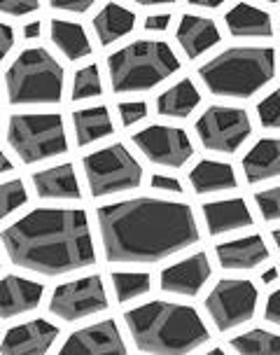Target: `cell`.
Listing matches in <instances>:
<instances>
[{
    "instance_id": "cb8c5ba5",
    "label": "cell",
    "mask_w": 280,
    "mask_h": 355,
    "mask_svg": "<svg viewBox=\"0 0 280 355\" xmlns=\"http://www.w3.org/2000/svg\"><path fill=\"white\" fill-rule=\"evenodd\" d=\"M136 12L124 8L119 3H107L103 10L94 17V31L100 42V47H110L112 42H119L122 37L133 33L136 28Z\"/></svg>"
},
{
    "instance_id": "d4e9b609",
    "label": "cell",
    "mask_w": 280,
    "mask_h": 355,
    "mask_svg": "<svg viewBox=\"0 0 280 355\" xmlns=\"http://www.w3.org/2000/svg\"><path fill=\"white\" fill-rule=\"evenodd\" d=\"M201 105V92L189 78L175 82L157 98V115L168 119H187Z\"/></svg>"
},
{
    "instance_id": "7bdbcfd3",
    "label": "cell",
    "mask_w": 280,
    "mask_h": 355,
    "mask_svg": "<svg viewBox=\"0 0 280 355\" xmlns=\"http://www.w3.org/2000/svg\"><path fill=\"white\" fill-rule=\"evenodd\" d=\"M280 278V271H278V266H271V269H266L264 274H262V278H259V281H262V285H273Z\"/></svg>"
},
{
    "instance_id": "9c48e42d",
    "label": "cell",
    "mask_w": 280,
    "mask_h": 355,
    "mask_svg": "<svg viewBox=\"0 0 280 355\" xmlns=\"http://www.w3.org/2000/svg\"><path fill=\"white\" fill-rule=\"evenodd\" d=\"M206 311L213 320V325L225 332L247 325L259 304V290L257 285L247 278H222L206 297Z\"/></svg>"
},
{
    "instance_id": "bcb514c9",
    "label": "cell",
    "mask_w": 280,
    "mask_h": 355,
    "mask_svg": "<svg viewBox=\"0 0 280 355\" xmlns=\"http://www.w3.org/2000/svg\"><path fill=\"white\" fill-rule=\"evenodd\" d=\"M271 239H273V243H276V248L280 250V230H273L271 232Z\"/></svg>"
},
{
    "instance_id": "7c38bea8",
    "label": "cell",
    "mask_w": 280,
    "mask_h": 355,
    "mask_svg": "<svg viewBox=\"0 0 280 355\" xmlns=\"http://www.w3.org/2000/svg\"><path fill=\"white\" fill-rule=\"evenodd\" d=\"M133 145L148 162L164 168H180L194 157V145L180 126L150 124L133 136Z\"/></svg>"
},
{
    "instance_id": "f6af8a7d",
    "label": "cell",
    "mask_w": 280,
    "mask_h": 355,
    "mask_svg": "<svg viewBox=\"0 0 280 355\" xmlns=\"http://www.w3.org/2000/svg\"><path fill=\"white\" fill-rule=\"evenodd\" d=\"M10 171H15V164H12L8 157L3 155V152H0V175L3 173H10Z\"/></svg>"
},
{
    "instance_id": "ac0fdd59",
    "label": "cell",
    "mask_w": 280,
    "mask_h": 355,
    "mask_svg": "<svg viewBox=\"0 0 280 355\" xmlns=\"http://www.w3.org/2000/svg\"><path fill=\"white\" fill-rule=\"evenodd\" d=\"M203 220H206L210 236H222L238 230H247L254 225V215L245 199H220L208 201L201 206Z\"/></svg>"
},
{
    "instance_id": "e0dca14e",
    "label": "cell",
    "mask_w": 280,
    "mask_h": 355,
    "mask_svg": "<svg viewBox=\"0 0 280 355\" xmlns=\"http://www.w3.org/2000/svg\"><path fill=\"white\" fill-rule=\"evenodd\" d=\"M215 255L222 269L227 271H252L264 262H269L271 250L259 234L243 239H231L215 245Z\"/></svg>"
},
{
    "instance_id": "7402d4cb",
    "label": "cell",
    "mask_w": 280,
    "mask_h": 355,
    "mask_svg": "<svg viewBox=\"0 0 280 355\" xmlns=\"http://www.w3.org/2000/svg\"><path fill=\"white\" fill-rule=\"evenodd\" d=\"M189 185L196 194H220L238 187V178L231 164L218 159H201L189 171Z\"/></svg>"
},
{
    "instance_id": "6da1fadb",
    "label": "cell",
    "mask_w": 280,
    "mask_h": 355,
    "mask_svg": "<svg viewBox=\"0 0 280 355\" xmlns=\"http://www.w3.org/2000/svg\"><path fill=\"white\" fill-rule=\"evenodd\" d=\"M105 259L119 266H152L199 243L196 215L182 201L138 196L98 208Z\"/></svg>"
},
{
    "instance_id": "ee69618b",
    "label": "cell",
    "mask_w": 280,
    "mask_h": 355,
    "mask_svg": "<svg viewBox=\"0 0 280 355\" xmlns=\"http://www.w3.org/2000/svg\"><path fill=\"white\" fill-rule=\"evenodd\" d=\"M136 5H143V8H161V5H173L177 0H133Z\"/></svg>"
},
{
    "instance_id": "2e32d148",
    "label": "cell",
    "mask_w": 280,
    "mask_h": 355,
    "mask_svg": "<svg viewBox=\"0 0 280 355\" xmlns=\"http://www.w3.org/2000/svg\"><path fill=\"white\" fill-rule=\"evenodd\" d=\"M44 285L24 276H5L0 281V320L30 313L42 304Z\"/></svg>"
},
{
    "instance_id": "1f68e13d",
    "label": "cell",
    "mask_w": 280,
    "mask_h": 355,
    "mask_svg": "<svg viewBox=\"0 0 280 355\" xmlns=\"http://www.w3.org/2000/svg\"><path fill=\"white\" fill-rule=\"evenodd\" d=\"M257 119L266 131H280V87L257 103Z\"/></svg>"
},
{
    "instance_id": "4dcf8cb0",
    "label": "cell",
    "mask_w": 280,
    "mask_h": 355,
    "mask_svg": "<svg viewBox=\"0 0 280 355\" xmlns=\"http://www.w3.org/2000/svg\"><path fill=\"white\" fill-rule=\"evenodd\" d=\"M28 204V192L21 180L0 182V220H5L19 208Z\"/></svg>"
},
{
    "instance_id": "8992f818",
    "label": "cell",
    "mask_w": 280,
    "mask_h": 355,
    "mask_svg": "<svg viewBox=\"0 0 280 355\" xmlns=\"http://www.w3.org/2000/svg\"><path fill=\"white\" fill-rule=\"evenodd\" d=\"M66 71L44 47H28L5 73L10 105H54L63 101Z\"/></svg>"
},
{
    "instance_id": "484cf974",
    "label": "cell",
    "mask_w": 280,
    "mask_h": 355,
    "mask_svg": "<svg viewBox=\"0 0 280 355\" xmlns=\"http://www.w3.org/2000/svg\"><path fill=\"white\" fill-rule=\"evenodd\" d=\"M49 37H52L56 49H59L68 61H82V59H87V56H91L94 52L85 26L78 21L52 19V24H49Z\"/></svg>"
},
{
    "instance_id": "8fae6325",
    "label": "cell",
    "mask_w": 280,
    "mask_h": 355,
    "mask_svg": "<svg viewBox=\"0 0 280 355\" xmlns=\"http://www.w3.org/2000/svg\"><path fill=\"white\" fill-rule=\"evenodd\" d=\"M107 309L105 283L98 274L82 276L78 281L63 283L54 288L49 300V313L63 322H78Z\"/></svg>"
},
{
    "instance_id": "5b68a950",
    "label": "cell",
    "mask_w": 280,
    "mask_h": 355,
    "mask_svg": "<svg viewBox=\"0 0 280 355\" xmlns=\"http://www.w3.org/2000/svg\"><path fill=\"white\" fill-rule=\"evenodd\" d=\"M180 71L173 47L161 40H136L107 56V75L114 94H143Z\"/></svg>"
},
{
    "instance_id": "83f0119b",
    "label": "cell",
    "mask_w": 280,
    "mask_h": 355,
    "mask_svg": "<svg viewBox=\"0 0 280 355\" xmlns=\"http://www.w3.org/2000/svg\"><path fill=\"white\" fill-rule=\"evenodd\" d=\"M229 346L243 355H280V334L254 327L231 337Z\"/></svg>"
},
{
    "instance_id": "74e56055",
    "label": "cell",
    "mask_w": 280,
    "mask_h": 355,
    "mask_svg": "<svg viewBox=\"0 0 280 355\" xmlns=\"http://www.w3.org/2000/svg\"><path fill=\"white\" fill-rule=\"evenodd\" d=\"M150 185H152V189H157V192H168V194L184 192L180 180H177V178H168V175H152Z\"/></svg>"
},
{
    "instance_id": "d6a6232c",
    "label": "cell",
    "mask_w": 280,
    "mask_h": 355,
    "mask_svg": "<svg viewBox=\"0 0 280 355\" xmlns=\"http://www.w3.org/2000/svg\"><path fill=\"white\" fill-rule=\"evenodd\" d=\"M254 204L266 222H280V185L254 192Z\"/></svg>"
},
{
    "instance_id": "d6986e66",
    "label": "cell",
    "mask_w": 280,
    "mask_h": 355,
    "mask_svg": "<svg viewBox=\"0 0 280 355\" xmlns=\"http://www.w3.org/2000/svg\"><path fill=\"white\" fill-rule=\"evenodd\" d=\"M175 40L187 54V59H199L206 52L220 44L222 33L215 24V19L201 17V15H182L180 24L175 28Z\"/></svg>"
},
{
    "instance_id": "ab89813d",
    "label": "cell",
    "mask_w": 280,
    "mask_h": 355,
    "mask_svg": "<svg viewBox=\"0 0 280 355\" xmlns=\"http://www.w3.org/2000/svg\"><path fill=\"white\" fill-rule=\"evenodd\" d=\"M145 31H157V33H161V31H166L170 26V15L166 12H159V15H150L145 19Z\"/></svg>"
},
{
    "instance_id": "f1b7e54d",
    "label": "cell",
    "mask_w": 280,
    "mask_h": 355,
    "mask_svg": "<svg viewBox=\"0 0 280 355\" xmlns=\"http://www.w3.org/2000/svg\"><path fill=\"white\" fill-rule=\"evenodd\" d=\"M110 281L119 304H129L152 293V276L143 271H114Z\"/></svg>"
},
{
    "instance_id": "4316f807",
    "label": "cell",
    "mask_w": 280,
    "mask_h": 355,
    "mask_svg": "<svg viewBox=\"0 0 280 355\" xmlns=\"http://www.w3.org/2000/svg\"><path fill=\"white\" fill-rule=\"evenodd\" d=\"M73 129H75V138H78V145L80 148H87V145H94L107 136H112L114 122L105 105L82 107V110L73 112Z\"/></svg>"
},
{
    "instance_id": "8d00e7d4",
    "label": "cell",
    "mask_w": 280,
    "mask_h": 355,
    "mask_svg": "<svg viewBox=\"0 0 280 355\" xmlns=\"http://www.w3.org/2000/svg\"><path fill=\"white\" fill-rule=\"evenodd\" d=\"M264 320L273 327H280V288H276L266 300L264 306Z\"/></svg>"
},
{
    "instance_id": "d590c367",
    "label": "cell",
    "mask_w": 280,
    "mask_h": 355,
    "mask_svg": "<svg viewBox=\"0 0 280 355\" xmlns=\"http://www.w3.org/2000/svg\"><path fill=\"white\" fill-rule=\"evenodd\" d=\"M98 0H49L52 10L70 12V15H85L87 10H91Z\"/></svg>"
},
{
    "instance_id": "7a4b0ae2",
    "label": "cell",
    "mask_w": 280,
    "mask_h": 355,
    "mask_svg": "<svg viewBox=\"0 0 280 355\" xmlns=\"http://www.w3.org/2000/svg\"><path fill=\"white\" fill-rule=\"evenodd\" d=\"M10 262L40 276H66L96 264L91 227L82 208H37L0 234Z\"/></svg>"
},
{
    "instance_id": "603a6c76",
    "label": "cell",
    "mask_w": 280,
    "mask_h": 355,
    "mask_svg": "<svg viewBox=\"0 0 280 355\" xmlns=\"http://www.w3.org/2000/svg\"><path fill=\"white\" fill-rule=\"evenodd\" d=\"M234 37H273V19L266 10L250 3H236L225 17Z\"/></svg>"
},
{
    "instance_id": "52a82bcc",
    "label": "cell",
    "mask_w": 280,
    "mask_h": 355,
    "mask_svg": "<svg viewBox=\"0 0 280 355\" xmlns=\"http://www.w3.org/2000/svg\"><path fill=\"white\" fill-rule=\"evenodd\" d=\"M8 143L24 164L47 162L68 152V133L59 112L12 115L8 122Z\"/></svg>"
},
{
    "instance_id": "44dd1931",
    "label": "cell",
    "mask_w": 280,
    "mask_h": 355,
    "mask_svg": "<svg viewBox=\"0 0 280 355\" xmlns=\"http://www.w3.org/2000/svg\"><path fill=\"white\" fill-rule=\"evenodd\" d=\"M243 173L250 185L280 178V138H259L243 157Z\"/></svg>"
},
{
    "instance_id": "836d02e7",
    "label": "cell",
    "mask_w": 280,
    "mask_h": 355,
    "mask_svg": "<svg viewBox=\"0 0 280 355\" xmlns=\"http://www.w3.org/2000/svg\"><path fill=\"white\" fill-rule=\"evenodd\" d=\"M117 110H119V119H122V126H126V129H131V126H136L138 122H143L148 117V103H143V101L119 103Z\"/></svg>"
},
{
    "instance_id": "9a60e30c",
    "label": "cell",
    "mask_w": 280,
    "mask_h": 355,
    "mask_svg": "<svg viewBox=\"0 0 280 355\" xmlns=\"http://www.w3.org/2000/svg\"><path fill=\"white\" fill-rule=\"evenodd\" d=\"M61 329L49 320H30L24 325L10 327L0 344L5 355H44L59 339Z\"/></svg>"
},
{
    "instance_id": "ba28073f",
    "label": "cell",
    "mask_w": 280,
    "mask_h": 355,
    "mask_svg": "<svg viewBox=\"0 0 280 355\" xmlns=\"http://www.w3.org/2000/svg\"><path fill=\"white\" fill-rule=\"evenodd\" d=\"M82 168L87 175L89 192L96 199L131 192L143 182V166L122 143L105 145L87 155L82 159Z\"/></svg>"
},
{
    "instance_id": "5bb4252c",
    "label": "cell",
    "mask_w": 280,
    "mask_h": 355,
    "mask_svg": "<svg viewBox=\"0 0 280 355\" xmlns=\"http://www.w3.org/2000/svg\"><path fill=\"white\" fill-rule=\"evenodd\" d=\"M112 355L126 353L124 337L114 320H103L96 325L82 327L73 332L61 346V355Z\"/></svg>"
},
{
    "instance_id": "ffe728a7",
    "label": "cell",
    "mask_w": 280,
    "mask_h": 355,
    "mask_svg": "<svg viewBox=\"0 0 280 355\" xmlns=\"http://www.w3.org/2000/svg\"><path fill=\"white\" fill-rule=\"evenodd\" d=\"M35 194L47 201H80L82 187L75 175L73 164H59V166L42 168L30 175Z\"/></svg>"
},
{
    "instance_id": "4fadbf2b",
    "label": "cell",
    "mask_w": 280,
    "mask_h": 355,
    "mask_svg": "<svg viewBox=\"0 0 280 355\" xmlns=\"http://www.w3.org/2000/svg\"><path fill=\"white\" fill-rule=\"evenodd\" d=\"M210 276H213V266H210L208 255L206 252H194V255L161 269V274H159V288L166 295L196 297L206 288Z\"/></svg>"
},
{
    "instance_id": "7dc6e473",
    "label": "cell",
    "mask_w": 280,
    "mask_h": 355,
    "mask_svg": "<svg viewBox=\"0 0 280 355\" xmlns=\"http://www.w3.org/2000/svg\"><path fill=\"white\" fill-rule=\"evenodd\" d=\"M264 3H271V5H276V3H280V0H264Z\"/></svg>"
},
{
    "instance_id": "60d3db41",
    "label": "cell",
    "mask_w": 280,
    "mask_h": 355,
    "mask_svg": "<svg viewBox=\"0 0 280 355\" xmlns=\"http://www.w3.org/2000/svg\"><path fill=\"white\" fill-rule=\"evenodd\" d=\"M187 3L194 5V8H201V10H218L225 3H229V0H187Z\"/></svg>"
},
{
    "instance_id": "f35d334b",
    "label": "cell",
    "mask_w": 280,
    "mask_h": 355,
    "mask_svg": "<svg viewBox=\"0 0 280 355\" xmlns=\"http://www.w3.org/2000/svg\"><path fill=\"white\" fill-rule=\"evenodd\" d=\"M12 47H15V31L8 24L0 21V63L5 61V56L10 54Z\"/></svg>"
},
{
    "instance_id": "b9f144b4",
    "label": "cell",
    "mask_w": 280,
    "mask_h": 355,
    "mask_svg": "<svg viewBox=\"0 0 280 355\" xmlns=\"http://www.w3.org/2000/svg\"><path fill=\"white\" fill-rule=\"evenodd\" d=\"M40 21H33V24H28L26 28H24V40H35V37H40Z\"/></svg>"
},
{
    "instance_id": "f546056e",
    "label": "cell",
    "mask_w": 280,
    "mask_h": 355,
    "mask_svg": "<svg viewBox=\"0 0 280 355\" xmlns=\"http://www.w3.org/2000/svg\"><path fill=\"white\" fill-rule=\"evenodd\" d=\"M70 96H73V101H87V98L103 96V80H100V71H98L96 63H89V66L80 68V71L75 73Z\"/></svg>"
},
{
    "instance_id": "277c9868",
    "label": "cell",
    "mask_w": 280,
    "mask_h": 355,
    "mask_svg": "<svg viewBox=\"0 0 280 355\" xmlns=\"http://www.w3.org/2000/svg\"><path fill=\"white\" fill-rule=\"evenodd\" d=\"M273 47H229L199 68V78L218 98L247 101L276 78Z\"/></svg>"
},
{
    "instance_id": "30bf717a",
    "label": "cell",
    "mask_w": 280,
    "mask_h": 355,
    "mask_svg": "<svg viewBox=\"0 0 280 355\" xmlns=\"http://www.w3.org/2000/svg\"><path fill=\"white\" fill-rule=\"evenodd\" d=\"M194 131L199 143L218 155H236L252 136V119L236 105H210L196 119Z\"/></svg>"
},
{
    "instance_id": "3957f363",
    "label": "cell",
    "mask_w": 280,
    "mask_h": 355,
    "mask_svg": "<svg viewBox=\"0 0 280 355\" xmlns=\"http://www.w3.org/2000/svg\"><path fill=\"white\" fill-rule=\"evenodd\" d=\"M124 325L143 353L182 355L196 351L210 339L206 322L194 306L161 300L126 311Z\"/></svg>"
},
{
    "instance_id": "e575fe53",
    "label": "cell",
    "mask_w": 280,
    "mask_h": 355,
    "mask_svg": "<svg viewBox=\"0 0 280 355\" xmlns=\"http://www.w3.org/2000/svg\"><path fill=\"white\" fill-rule=\"evenodd\" d=\"M40 10V0H0V15L26 17Z\"/></svg>"
}]
</instances>
